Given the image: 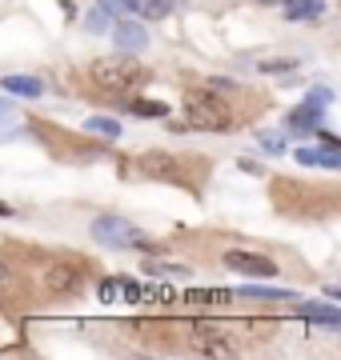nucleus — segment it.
<instances>
[{
	"instance_id": "obj_8",
	"label": "nucleus",
	"mask_w": 341,
	"mask_h": 360,
	"mask_svg": "<svg viewBox=\"0 0 341 360\" xmlns=\"http://www.w3.org/2000/svg\"><path fill=\"white\" fill-rule=\"evenodd\" d=\"M297 316L309 324H326V328H337L341 324V312L333 304H305V300H297Z\"/></svg>"
},
{
	"instance_id": "obj_20",
	"label": "nucleus",
	"mask_w": 341,
	"mask_h": 360,
	"mask_svg": "<svg viewBox=\"0 0 341 360\" xmlns=\"http://www.w3.org/2000/svg\"><path fill=\"white\" fill-rule=\"evenodd\" d=\"M117 296H125V288H120L117 276H108V281H101V300L105 304H117Z\"/></svg>"
},
{
	"instance_id": "obj_6",
	"label": "nucleus",
	"mask_w": 341,
	"mask_h": 360,
	"mask_svg": "<svg viewBox=\"0 0 341 360\" xmlns=\"http://www.w3.org/2000/svg\"><path fill=\"white\" fill-rule=\"evenodd\" d=\"M321 104H329V89H314V96L289 112V129L293 132H314L321 129Z\"/></svg>"
},
{
	"instance_id": "obj_25",
	"label": "nucleus",
	"mask_w": 341,
	"mask_h": 360,
	"mask_svg": "<svg viewBox=\"0 0 341 360\" xmlns=\"http://www.w3.org/2000/svg\"><path fill=\"white\" fill-rule=\"evenodd\" d=\"M8 284H13V272H8V269H4V264H0V292H4Z\"/></svg>"
},
{
	"instance_id": "obj_10",
	"label": "nucleus",
	"mask_w": 341,
	"mask_h": 360,
	"mask_svg": "<svg viewBox=\"0 0 341 360\" xmlns=\"http://www.w3.org/2000/svg\"><path fill=\"white\" fill-rule=\"evenodd\" d=\"M77 284H80V276L68 264H49V272H44V288H53V292H73Z\"/></svg>"
},
{
	"instance_id": "obj_16",
	"label": "nucleus",
	"mask_w": 341,
	"mask_h": 360,
	"mask_svg": "<svg viewBox=\"0 0 341 360\" xmlns=\"http://www.w3.org/2000/svg\"><path fill=\"white\" fill-rule=\"evenodd\" d=\"M141 165H144V172H153V176H177V165H173L169 156L153 153V156H144Z\"/></svg>"
},
{
	"instance_id": "obj_18",
	"label": "nucleus",
	"mask_w": 341,
	"mask_h": 360,
	"mask_svg": "<svg viewBox=\"0 0 341 360\" xmlns=\"http://www.w3.org/2000/svg\"><path fill=\"white\" fill-rule=\"evenodd\" d=\"M129 108H132V116H153V120L169 116V104H161V101H132Z\"/></svg>"
},
{
	"instance_id": "obj_27",
	"label": "nucleus",
	"mask_w": 341,
	"mask_h": 360,
	"mask_svg": "<svg viewBox=\"0 0 341 360\" xmlns=\"http://www.w3.org/2000/svg\"><path fill=\"white\" fill-rule=\"evenodd\" d=\"M257 4H281V0H257Z\"/></svg>"
},
{
	"instance_id": "obj_13",
	"label": "nucleus",
	"mask_w": 341,
	"mask_h": 360,
	"mask_svg": "<svg viewBox=\"0 0 341 360\" xmlns=\"http://www.w3.org/2000/svg\"><path fill=\"white\" fill-rule=\"evenodd\" d=\"M177 8V0H132V13L149 16V20H161V16H169Z\"/></svg>"
},
{
	"instance_id": "obj_26",
	"label": "nucleus",
	"mask_w": 341,
	"mask_h": 360,
	"mask_svg": "<svg viewBox=\"0 0 341 360\" xmlns=\"http://www.w3.org/2000/svg\"><path fill=\"white\" fill-rule=\"evenodd\" d=\"M0 217H13V205H4V200H0Z\"/></svg>"
},
{
	"instance_id": "obj_7",
	"label": "nucleus",
	"mask_w": 341,
	"mask_h": 360,
	"mask_svg": "<svg viewBox=\"0 0 341 360\" xmlns=\"http://www.w3.org/2000/svg\"><path fill=\"white\" fill-rule=\"evenodd\" d=\"M113 44H117L120 52H141L144 44H149V28L137 25V20H117V25H113Z\"/></svg>"
},
{
	"instance_id": "obj_17",
	"label": "nucleus",
	"mask_w": 341,
	"mask_h": 360,
	"mask_svg": "<svg viewBox=\"0 0 341 360\" xmlns=\"http://www.w3.org/2000/svg\"><path fill=\"white\" fill-rule=\"evenodd\" d=\"M85 129L97 132V136H120V124L113 120V116H89V120H85Z\"/></svg>"
},
{
	"instance_id": "obj_4",
	"label": "nucleus",
	"mask_w": 341,
	"mask_h": 360,
	"mask_svg": "<svg viewBox=\"0 0 341 360\" xmlns=\"http://www.w3.org/2000/svg\"><path fill=\"white\" fill-rule=\"evenodd\" d=\"M189 345L197 348L201 356H237V345L221 328H213V324H197L193 333H189Z\"/></svg>"
},
{
	"instance_id": "obj_2",
	"label": "nucleus",
	"mask_w": 341,
	"mask_h": 360,
	"mask_svg": "<svg viewBox=\"0 0 341 360\" xmlns=\"http://www.w3.org/2000/svg\"><path fill=\"white\" fill-rule=\"evenodd\" d=\"M92 240L105 248H149L144 232L125 217H97L92 220Z\"/></svg>"
},
{
	"instance_id": "obj_19",
	"label": "nucleus",
	"mask_w": 341,
	"mask_h": 360,
	"mask_svg": "<svg viewBox=\"0 0 341 360\" xmlns=\"http://www.w3.org/2000/svg\"><path fill=\"white\" fill-rule=\"evenodd\" d=\"M85 28H89V32H105V28H108V13L101 8V4H97L89 16H85Z\"/></svg>"
},
{
	"instance_id": "obj_5",
	"label": "nucleus",
	"mask_w": 341,
	"mask_h": 360,
	"mask_svg": "<svg viewBox=\"0 0 341 360\" xmlns=\"http://www.w3.org/2000/svg\"><path fill=\"white\" fill-rule=\"evenodd\" d=\"M225 269L241 272V276H253V281L277 276V264H273L269 257H261V252H241V248H233V252H225Z\"/></svg>"
},
{
	"instance_id": "obj_15",
	"label": "nucleus",
	"mask_w": 341,
	"mask_h": 360,
	"mask_svg": "<svg viewBox=\"0 0 341 360\" xmlns=\"http://www.w3.org/2000/svg\"><path fill=\"white\" fill-rule=\"evenodd\" d=\"M241 296H249V300H297V292H289V288H257V284H245Z\"/></svg>"
},
{
	"instance_id": "obj_28",
	"label": "nucleus",
	"mask_w": 341,
	"mask_h": 360,
	"mask_svg": "<svg viewBox=\"0 0 341 360\" xmlns=\"http://www.w3.org/2000/svg\"><path fill=\"white\" fill-rule=\"evenodd\" d=\"M0 112H4V104H0Z\"/></svg>"
},
{
	"instance_id": "obj_3",
	"label": "nucleus",
	"mask_w": 341,
	"mask_h": 360,
	"mask_svg": "<svg viewBox=\"0 0 341 360\" xmlns=\"http://www.w3.org/2000/svg\"><path fill=\"white\" fill-rule=\"evenodd\" d=\"M189 124H193V129H205V132H221V129H229V120H233V116H229V104L225 101H217V96H209V92H197V96H193V101H189Z\"/></svg>"
},
{
	"instance_id": "obj_12",
	"label": "nucleus",
	"mask_w": 341,
	"mask_h": 360,
	"mask_svg": "<svg viewBox=\"0 0 341 360\" xmlns=\"http://www.w3.org/2000/svg\"><path fill=\"white\" fill-rule=\"evenodd\" d=\"M185 300L189 304H225V300H233V292L229 288H189Z\"/></svg>"
},
{
	"instance_id": "obj_24",
	"label": "nucleus",
	"mask_w": 341,
	"mask_h": 360,
	"mask_svg": "<svg viewBox=\"0 0 341 360\" xmlns=\"http://www.w3.org/2000/svg\"><path fill=\"white\" fill-rule=\"evenodd\" d=\"M321 141H326V153H341V144H337V136H329V132H321Z\"/></svg>"
},
{
	"instance_id": "obj_14",
	"label": "nucleus",
	"mask_w": 341,
	"mask_h": 360,
	"mask_svg": "<svg viewBox=\"0 0 341 360\" xmlns=\"http://www.w3.org/2000/svg\"><path fill=\"white\" fill-rule=\"evenodd\" d=\"M297 165H321V168H341V153H317V148H297Z\"/></svg>"
},
{
	"instance_id": "obj_23",
	"label": "nucleus",
	"mask_w": 341,
	"mask_h": 360,
	"mask_svg": "<svg viewBox=\"0 0 341 360\" xmlns=\"http://www.w3.org/2000/svg\"><path fill=\"white\" fill-rule=\"evenodd\" d=\"M289 68H297V60H265L261 72H289Z\"/></svg>"
},
{
	"instance_id": "obj_22",
	"label": "nucleus",
	"mask_w": 341,
	"mask_h": 360,
	"mask_svg": "<svg viewBox=\"0 0 341 360\" xmlns=\"http://www.w3.org/2000/svg\"><path fill=\"white\" fill-rule=\"evenodd\" d=\"M101 8H105L108 16H117V13H132V0H97Z\"/></svg>"
},
{
	"instance_id": "obj_21",
	"label": "nucleus",
	"mask_w": 341,
	"mask_h": 360,
	"mask_svg": "<svg viewBox=\"0 0 341 360\" xmlns=\"http://www.w3.org/2000/svg\"><path fill=\"white\" fill-rule=\"evenodd\" d=\"M261 148H265V153H269V156H281V153H285V144H281V136H277V132H261Z\"/></svg>"
},
{
	"instance_id": "obj_11",
	"label": "nucleus",
	"mask_w": 341,
	"mask_h": 360,
	"mask_svg": "<svg viewBox=\"0 0 341 360\" xmlns=\"http://www.w3.org/2000/svg\"><path fill=\"white\" fill-rule=\"evenodd\" d=\"M0 84H4V92H13V96H40L44 92V84L37 77H4Z\"/></svg>"
},
{
	"instance_id": "obj_1",
	"label": "nucleus",
	"mask_w": 341,
	"mask_h": 360,
	"mask_svg": "<svg viewBox=\"0 0 341 360\" xmlns=\"http://www.w3.org/2000/svg\"><path fill=\"white\" fill-rule=\"evenodd\" d=\"M92 89H101L105 96H129L132 89H141L149 80V68L141 60H132V52H113V56H97L89 65Z\"/></svg>"
},
{
	"instance_id": "obj_9",
	"label": "nucleus",
	"mask_w": 341,
	"mask_h": 360,
	"mask_svg": "<svg viewBox=\"0 0 341 360\" xmlns=\"http://www.w3.org/2000/svg\"><path fill=\"white\" fill-rule=\"evenodd\" d=\"M281 4H285V20H297V25L326 13V0H281Z\"/></svg>"
}]
</instances>
